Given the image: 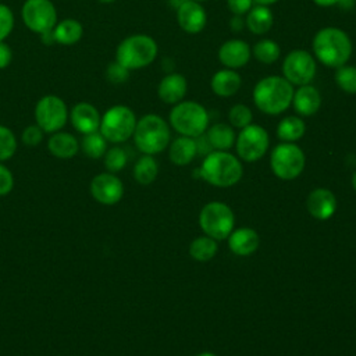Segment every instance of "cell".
I'll list each match as a JSON object with an SVG mask.
<instances>
[{"label":"cell","mask_w":356,"mask_h":356,"mask_svg":"<svg viewBox=\"0 0 356 356\" xmlns=\"http://www.w3.org/2000/svg\"><path fill=\"white\" fill-rule=\"evenodd\" d=\"M217 250H218V246H217L216 239H213L207 235L197 236L189 245V254L192 256V259H195L197 261L211 260L216 256Z\"/></svg>","instance_id":"cell-31"},{"label":"cell","mask_w":356,"mask_h":356,"mask_svg":"<svg viewBox=\"0 0 356 356\" xmlns=\"http://www.w3.org/2000/svg\"><path fill=\"white\" fill-rule=\"evenodd\" d=\"M245 25L253 35H266L274 25V14L268 6L254 4L245 14Z\"/></svg>","instance_id":"cell-23"},{"label":"cell","mask_w":356,"mask_h":356,"mask_svg":"<svg viewBox=\"0 0 356 356\" xmlns=\"http://www.w3.org/2000/svg\"><path fill=\"white\" fill-rule=\"evenodd\" d=\"M21 18L24 25L39 36L50 32L58 21L57 8L51 0H25Z\"/></svg>","instance_id":"cell-12"},{"label":"cell","mask_w":356,"mask_h":356,"mask_svg":"<svg viewBox=\"0 0 356 356\" xmlns=\"http://www.w3.org/2000/svg\"><path fill=\"white\" fill-rule=\"evenodd\" d=\"M103 157H104V165L108 172L121 171L127 165V161H128L127 152L120 146L107 149V152L104 153Z\"/></svg>","instance_id":"cell-35"},{"label":"cell","mask_w":356,"mask_h":356,"mask_svg":"<svg viewBox=\"0 0 356 356\" xmlns=\"http://www.w3.org/2000/svg\"><path fill=\"white\" fill-rule=\"evenodd\" d=\"M352 186H353V189L356 191V171H355L353 175H352Z\"/></svg>","instance_id":"cell-49"},{"label":"cell","mask_w":356,"mask_h":356,"mask_svg":"<svg viewBox=\"0 0 356 356\" xmlns=\"http://www.w3.org/2000/svg\"><path fill=\"white\" fill-rule=\"evenodd\" d=\"M252 56L261 64H273L280 58L281 47L275 40L263 38L253 44Z\"/></svg>","instance_id":"cell-30"},{"label":"cell","mask_w":356,"mask_h":356,"mask_svg":"<svg viewBox=\"0 0 356 356\" xmlns=\"http://www.w3.org/2000/svg\"><path fill=\"white\" fill-rule=\"evenodd\" d=\"M293 85L284 76L267 75L256 82L252 97L254 106L267 115H278L292 104Z\"/></svg>","instance_id":"cell-2"},{"label":"cell","mask_w":356,"mask_h":356,"mask_svg":"<svg viewBox=\"0 0 356 356\" xmlns=\"http://www.w3.org/2000/svg\"><path fill=\"white\" fill-rule=\"evenodd\" d=\"M199 177L217 188H228L239 182L243 167L239 159L225 150H213L196 171Z\"/></svg>","instance_id":"cell-3"},{"label":"cell","mask_w":356,"mask_h":356,"mask_svg":"<svg viewBox=\"0 0 356 356\" xmlns=\"http://www.w3.org/2000/svg\"><path fill=\"white\" fill-rule=\"evenodd\" d=\"M188 92V81L179 72H168L157 85V96L165 104H177L184 100Z\"/></svg>","instance_id":"cell-19"},{"label":"cell","mask_w":356,"mask_h":356,"mask_svg":"<svg viewBox=\"0 0 356 356\" xmlns=\"http://www.w3.org/2000/svg\"><path fill=\"white\" fill-rule=\"evenodd\" d=\"M306 157L303 150L292 142L278 143L270 156V167L275 177L291 181L298 178L305 168Z\"/></svg>","instance_id":"cell-9"},{"label":"cell","mask_w":356,"mask_h":356,"mask_svg":"<svg viewBox=\"0 0 356 356\" xmlns=\"http://www.w3.org/2000/svg\"><path fill=\"white\" fill-rule=\"evenodd\" d=\"M235 218L231 207L222 202H210L204 204L199 214V225L204 235L222 241L234 229Z\"/></svg>","instance_id":"cell-8"},{"label":"cell","mask_w":356,"mask_h":356,"mask_svg":"<svg viewBox=\"0 0 356 356\" xmlns=\"http://www.w3.org/2000/svg\"><path fill=\"white\" fill-rule=\"evenodd\" d=\"M13 61V50L6 43V40L0 42V70L7 68Z\"/></svg>","instance_id":"cell-42"},{"label":"cell","mask_w":356,"mask_h":356,"mask_svg":"<svg viewBox=\"0 0 356 356\" xmlns=\"http://www.w3.org/2000/svg\"><path fill=\"white\" fill-rule=\"evenodd\" d=\"M14 188L13 172L0 163V196L8 195Z\"/></svg>","instance_id":"cell-40"},{"label":"cell","mask_w":356,"mask_h":356,"mask_svg":"<svg viewBox=\"0 0 356 356\" xmlns=\"http://www.w3.org/2000/svg\"><path fill=\"white\" fill-rule=\"evenodd\" d=\"M206 136L214 150H228L235 145V131L229 124L216 122L206 129Z\"/></svg>","instance_id":"cell-27"},{"label":"cell","mask_w":356,"mask_h":356,"mask_svg":"<svg viewBox=\"0 0 356 356\" xmlns=\"http://www.w3.org/2000/svg\"><path fill=\"white\" fill-rule=\"evenodd\" d=\"M79 147L85 156L90 159H100L107 152V140L99 131H96V132L83 135L79 143Z\"/></svg>","instance_id":"cell-32"},{"label":"cell","mask_w":356,"mask_h":356,"mask_svg":"<svg viewBox=\"0 0 356 356\" xmlns=\"http://www.w3.org/2000/svg\"><path fill=\"white\" fill-rule=\"evenodd\" d=\"M206 107L195 100H182L172 106L168 114L170 127L182 136L197 138L209 128Z\"/></svg>","instance_id":"cell-6"},{"label":"cell","mask_w":356,"mask_h":356,"mask_svg":"<svg viewBox=\"0 0 356 356\" xmlns=\"http://www.w3.org/2000/svg\"><path fill=\"white\" fill-rule=\"evenodd\" d=\"M260 245L259 234L249 227H242L232 231L228 236V246L236 256H249L257 250Z\"/></svg>","instance_id":"cell-22"},{"label":"cell","mask_w":356,"mask_h":356,"mask_svg":"<svg viewBox=\"0 0 356 356\" xmlns=\"http://www.w3.org/2000/svg\"><path fill=\"white\" fill-rule=\"evenodd\" d=\"M291 106L299 117H312L321 107V93L312 83L296 86Z\"/></svg>","instance_id":"cell-20"},{"label":"cell","mask_w":356,"mask_h":356,"mask_svg":"<svg viewBox=\"0 0 356 356\" xmlns=\"http://www.w3.org/2000/svg\"><path fill=\"white\" fill-rule=\"evenodd\" d=\"M229 28H231L232 32H241V31H243V29L246 28L243 15H235V14H232V17H231V19H229Z\"/></svg>","instance_id":"cell-44"},{"label":"cell","mask_w":356,"mask_h":356,"mask_svg":"<svg viewBox=\"0 0 356 356\" xmlns=\"http://www.w3.org/2000/svg\"><path fill=\"white\" fill-rule=\"evenodd\" d=\"M195 142H196V150H197V153L202 154V156H207L209 153H211V152L214 150V149L211 147V145H210V142H209L206 134H202L200 136L195 138Z\"/></svg>","instance_id":"cell-43"},{"label":"cell","mask_w":356,"mask_h":356,"mask_svg":"<svg viewBox=\"0 0 356 356\" xmlns=\"http://www.w3.org/2000/svg\"><path fill=\"white\" fill-rule=\"evenodd\" d=\"M242 76L236 70L221 68L211 75L210 89L218 97H231L239 92Z\"/></svg>","instance_id":"cell-21"},{"label":"cell","mask_w":356,"mask_h":356,"mask_svg":"<svg viewBox=\"0 0 356 356\" xmlns=\"http://www.w3.org/2000/svg\"><path fill=\"white\" fill-rule=\"evenodd\" d=\"M186 0H168V6L174 10H177L179 6H182Z\"/></svg>","instance_id":"cell-47"},{"label":"cell","mask_w":356,"mask_h":356,"mask_svg":"<svg viewBox=\"0 0 356 356\" xmlns=\"http://www.w3.org/2000/svg\"><path fill=\"white\" fill-rule=\"evenodd\" d=\"M306 134V124L299 115H286L277 125V136L281 142H298Z\"/></svg>","instance_id":"cell-28"},{"label":"cell","mask_w":356,"mask_h":356,"mask_svg":"<svg viewBox=\"0 0 356 356\" xmlns=\"http://www.w3.org/2000/svg\"><path fill=\"white\" fill-rule=\"evenodd\" d=\"M33 115L36 124L44 134H54L65 127L70 110L60 96L44 95L36 102Z\"/></svg>","instance_id":"cell-10"},{"label":"cell","mask_w":356,"mask_h":356,"mask_svg":"<svg viewBox=\"0 0 356 356\" xmlns=\"http://www.w3.org/2000/svg\"><path fill=\"white\" fill-rule=\"evenodd\" d=\"M17 152V138L14 132L0 124V161L11 159Z\"/></svg>","instance_id":"cell-36"},{"label":"cell","mask_w":356,"mask_h":356,"mask_svg":"<svg viewBox=\"0 0 356 356\" xmlns=\"http://www.w3.org/2000/svg\"><path fill=\"white\" fill-rule=\"evenodd\" d=\"M43 135H44L43 129L38 124H32V125H28L22 131L21 139H22L24 145L33 147V146H38L43 140Z\"/></svg>","instance_id":"cell-39"},{"label":"cell","mask_w":356,"mask_h":356,"mask_svg":"<svg viewBox=\"0 0 356 356\" xmlns=\"http://www.w3.org/2000/svg\"><path fill=\"white\" fill-rule=\"evenodd\" d=\"M355 3H356V0H339L338 6L343 10H350L355 7Z\"/></svg>","instance_id":"cell-46"},{"label":"cell","mask_w":356,"mask_h":356,"mask_svg":"<svg viewBox=\"0 0 356 356\" xmlns=\"http://www.w3.org/2000/svg\"><path fill=\"white\" fill-rule=\"evenodd\" d=\"M175 15L179 28L189 35L200 33L206 28L207 13L202 3L186 0L175 10Z\"/></svg>","instance_id":"cell-16"},{"label":"cell","mask_w":356,"mask_h":356,"mask_svg":"<svg viewBox=\"0 0 356 356\" xmlns=\"http://www.w3.org/2000/svg\"><path fill=\"white\" fill-rule=\"evenodd\" d=\"M90 195L104 206L118 203L124 195V185L114 172H100L90 182Z\"/></svg>","instance_id":"cell-14"},{"label":"cell","mask_w":356,"mask_h":356,"mask_svg":"<svg viewBox=\"0 0 356 356\" xmlns=\"http://www.w3.org/2000/svg\"><path fill=\"white\" fill-rule=\"evenodd\" d=\"M129 74L131 71L127 70L125 67H122L118 61H111L107 64L106 67V71H104V75H106V79L110 82V83H114V85H120V83H124L128 81L129 78Z\"/></svg>","instance_id":"cell-38"},{"label":"cell","mask_w":356,"mask_h":356,"mask_svg":"<svg viewBox=\"0 0 356 356\" xmlns=\"http://www.w3.org/2000/svg\"><path fill=\"white\" fill-rule=\"evenodd\" d=\"M136 121L138 118L131 107L125 104H114L102 115L99 132L107 142L122 143L132 138Z\"/></svg>","instance_id":"cell-7"},{"label":"cell","mask_w":356,"mask_h":356,"mask_svg":"<svg viewBox=\"0 0 356 356\" xmlns=\"http://www.w3.org/2000/svg\"><path fill=\"white\" fill-rule=\"evenodd\" d=\"M134 178L140 185H150L157 174H159V165L153 156L143 154L138 159V161L134 165Z\"/></svg>","instance_id":"cell-29"},{"label":"cell","mask_w":356,"mask_h":356,"mask_svg":"<svg viewBox=\"0 0 356 356\" xmlns=\"http://www.w3.org/2000/svg\"><path fill=\"white\" fill-rule=\"evenodd\" d=\"M193 1H197V3H204V1H207V0H193Z\"/></svg>","instance_id":"cell-52"},{"label":"cell","mask_w":356,"mask_h":356,"mask_svg":"<svg viewBox=\"0 0 356 356\" xmlns=\"http://www.w3.org/2000/svg\"><path fill=\"white\" fill-rule=\"evenodd\" d=\"M254 6V0H227L228 10L235 15H245Z\"/></svg>","instance_id":"cell-41"},{"label":"cell","mask_w":356,"mask_h":356,"mask_svg":"<svg viewBox=\"0 0 356 356\" xmlns=\"http://www.w3.org/2000/svg\"><path fill=\"white\" fill-rule=\"evenodd\" d=\"M51 35H53L54 43L61 46H72L82 39L83 26L75 18H65V19L57 21V24L51 29Z\"/></svg>","instance_id":"cell-24"},{"label":"cell","mask_w":356,"mask_h":356,"mask_svg":"<svg viewBox=\"0 0 356 356\" xmlns=\"http://www.w3.org/2000/svg\"><path fill=\"white\" fill-rule=\"evenodd\" d=\"M99 3H102V4H111V3H114L115 0H97Z\"/></svg>","instance_id":"cell-50"},{"label":"cell","mask_w":356,"mask_h":356,"mask_svg":"<svg viewBox=\"0 0 356 356\" xmlns=\"http://www.w3.org/2000/svg\"><path fill=\"white\" fill-rule=\"evenodd\" d=\"M217 57L224 68L239 70L250 61L252 49L246 40L234 38L221 43L217 51Z\"/></svg>","instance_id":"cell-15"},{"label":"cell","mask_w":356,"mask_h":356,"mask_svg":"<svg viewBox=\"0 0 356 356\" xmlns=\"http://www.w3.org/2000/svg\"><path fill=\"white\" fill-rule=\"evenodd\" d=\"M197 356H217V355H214V353H211V352H203V353H200V355H197Z\"/></svg>","instance_id":"cell-51"},{"label":"cell","mask_w":356,"mask_h":356,"mask_svg":"<svg viewBox=\"0 0 356 356\" xmlns=\"http://www.w3.org/2000/svg\"><path fill=\"white\" fill-rule=\"evenodd\" d=\"M312 49L313 56L318 63L335 70L349 63L353 44L350 36L343 29L325 26L314 33Z\"/></svg>","instance_id":"cell-1"},{"label":"cell","mask_w":356,"mask_h":356,"mask_svg":"<svg viewBox=\"0 0 356 356\" xmlns=\"http://www.w3.org/2000/svg\"><path fill=\"white\" fill-rule=\"evenodd\" d=\"M306 209L316 220H328L337 211V197L330 189L316 188L306 199Z\"/></svg>","instance_id":"cell-18"},{"label":"cell","mask_w":356,"mask_h":356,"mask_svg":"<svg viewBox=\"0 0 356 356\" xmlns=\"http://www.w3.org/2000/svg\"><path fill=\"white\" fill-rule=\"evenodd\" d=\"M68 120L71 121L75 131H78L82 135H86L99 131L102 115L92 103L79 102L74 104L70 110Z\"/></svg>","instance_id":"cell-17"},{"label":"cell","mask_w":356,"mask_h":356,"mask_svg":"<svg viewBox=\"0 0 356 356\" xmlns=\"http://www.w3.org/2000/svg\"><path fill=\"white\" fill-rule=\"evenodd\" d=\"M47 149L57 159H72L79 150V142L72 134L57 131L49 138Z\"/></svg>","instance_id":"cell-25"},{"label":"cell","mask_w":356,"mask_h":356,"mask_svg":"<svg viewBox=\"0 0 356 356\" xmlns=\"http://www.w3.org/2000/svg\"><path fill=\"white\" fill-rule=\"evenodd\" d=\"M313 3L318 7H334L338 6L339 0H313Z\"/></svg>","instance_id":"cell-45"},{"label":"cell","mask_w":356,"mask_h":356,"mask_svg":"<svg viewBox=\"0 0 356 356\" xmlns=\"http://www.w3.org/2000/svg\"><path fill=\"white\" fill-rule=\"evenodd\" d=\"M334 81L342 92L348 95H356V65L345 64L335 68Z\"/></svg>","instance_id":"cell-33"},{"label":"cell","mask_w":356,"mask_h":356,"mask_svg":"<svg viewBox=\"0 0 356 356\" xmlns=\"http://www.w3.org/2000/svg\"><path fill=\"white\" fill-rule=\"evenodd\" d=\"M270 146L268 132L257 124H250L239 131L235 139L236 154L241 160L254 163L260 160Z\"/></svg>","instance_id":"cell-13"},{"label":"cell","mask_w":356,"mask_h":356,"mask_svg":"<svg viewBox=\"0 0 356 356\" xmlns=\"http://www.w3.org/2000/svg\"><path fill=\"white\" fill-rule=\"evenodd\" d=\"M196 154L195 138L179 135L168 145V157L175 165H188Z\"/></svg>","instance_id":"cell-26"},{"label":"cell","mask_w":356,"mask_h":356,"mask_svg":"<svg viewBox=\"0 0 356 356\" xmlns=\"http://www.w3.org/2000/svg\"><path fill=\"white\" fill-rule=\"evenodd\" d=\"M14 25L15 18L13 10L7 4L0 3V42L6 40L11 35Z\"/></svg>","instance_id":"cell-37"},{"label":"cell","mask_w":356,"mask_h":356,"mask_svg":"<svg viewBox=\"0 0 356 356\" xmlns=\"http://www.w3.org/2000/svg\"><path fill=\"white\" fill-rule=\"evenodd\" d=\"M282 76L293 86L309 85L317 74V60L314 56L303 49L291 50L281 65Z\"/></svg>","instance_id":"cell-11"},{"label":"cell","mask_w":356,"mask_h":356,"mask_svg":"<svg viewBox=\"0 0 356 356\" xmlns=\"http://www.w3.org/2000/svg\"><path fill=\"white\" fill-rule=\"evenodd\" d=\"M280 0H254V4H260V6H273L275 3H278Z\"/></svg>","instance_id":"cell-48"},{"label":"cell","mask_w":356,"mask_h":356,"mask_svg":"<svg viewBox=\"0 0 356 356\" xmlns=\"http://www.w3.org/2000/svg\"><path fill=\"white\" fill-rule=\"evenodd\" d=\"M252 120H253V113H252L250 107L243 103L234 104L228 111V121L232 128L242 129V128L250 125Z\"/></svg>","instance_id":"cell-34"},{"label":"cell","mask_w":356,"mask_h":356,"mask_svg":"<svg viewBox=\"0 0 356 356\" xmlns=\"http://www.w3.org/2000/svg\"><path fill=\"white\" fill-rule=\"evenodd\" d=\"M132 138L139 152L154 156L167 149L171 142L170 124L159 114H145L136 121Z\"/></svg>","instance_id":"cell-4"},{"label":"cell","mask_w":356,"mask_h":356,"mask_svg":"<svg viewBox=\"0 0 356 356\" xmlns=\"http://www.w3.org/2000/svg\"><path fill=\"white\" fill-rule=\"evenodd\" d=\"M159 53L157 42L146 33H134L124 38L115 49V61L129 71L150 65Z\"/></svg>","instance_id":"cell-5"}]
</instances>
